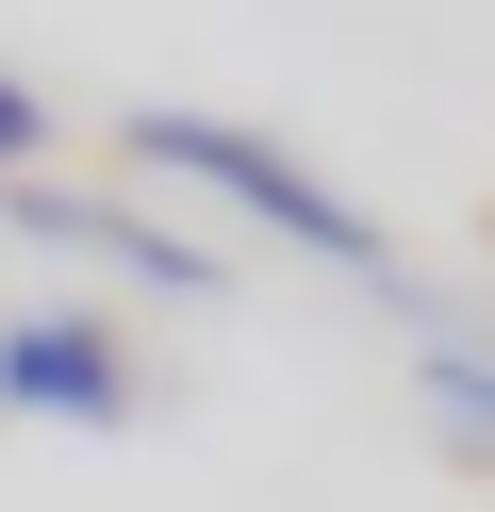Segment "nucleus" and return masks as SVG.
<instances>
[{
    "instance_id": "4",
    "label": "nucleus",
    "mask_w": 495,
    "mask_h": 512,
    "mask_svg": "<svg viewBox=\"0 0 495 512\" xmlns=\"http://www.w3.org/2000/svg\"><path fill=\"white\" fill-rule=\"evenodd\" d=\"M413 397H429V430H446L462 463H495V347H479V331H429Z\"/></svg>"
},
{
    "instance_id": "1",
    "label": "nucleus",
    "mask_w": 495,
    "mask_h": 512,
    "mask_svg": "<svg viewBox=\"0 0 495 512\" xmlns=\"http://www.w3.org/2000/svg\"><path fill=\"white\" fill-rule=\"evenodd\" d=\"M116 149H132L149 182H198V199H231L248 232H281L297 265H347V281H396L380 215H363V199H330V182L297 166L281 133H248V116H182V100H149V116H116Z\"/></svg>"
},
{
    "instance_id": "2",
    "label": "nucleus",
    "mask_w": 495,
    "mask_h": 512,
    "mask_svg": "<svg viewBox=\"0 0 495 512\" xmlns=\"http://www.w3.org/2000/svg\"><path fill=\"white\" fill-rule=\"evenodd\" d=\"M0 215H17L33 248H66V265H99V281H149V298H231V265L198 232H165V215H132V199H66V182H0Z\"/></svg>"
},
{
    "instance_id": "5",
    "label": "nucleus",
    "mask_w": 495,
    "mask_h": 512,
    "mask_svg": "<svg viewBox=\"0 0 495 512\" xmlns=\"http://www.w3.org/2000/svg\"><path fill=\"white\" fill-rule=\"evenodd\" d=\"M33 166H50V100L0 67V182H33Z\"/></svg>"
},
{
    "instance_id": "3",
    "label": "nucleus",
    "mask_w": 495,
    "mask_h": 512,
    "mask_svg": "<svg viewBox=\"0 0 495 512\" xmlns=\"http://www.w3.org/2000/svg\"><path fill=\"white\" fill-rule=\"evenodd\" d=\"M0 413H50V430H116V413H132V347H116V314H83V298L0 314Z\"/></svg>"
}]
</instances>
